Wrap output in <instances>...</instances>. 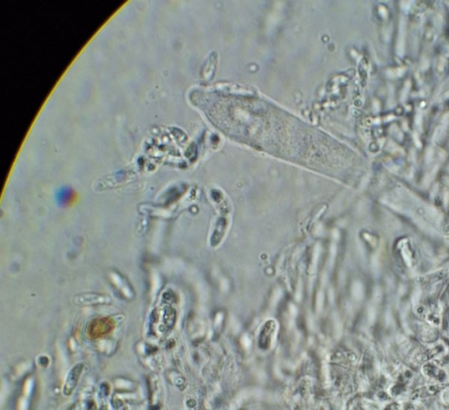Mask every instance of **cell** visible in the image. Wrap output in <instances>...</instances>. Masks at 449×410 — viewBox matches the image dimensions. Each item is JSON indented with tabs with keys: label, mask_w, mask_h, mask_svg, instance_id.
Instances as JSON below:
<instances>
[{
	"label": "cell",
	"mask_w": 449,
	"mask_h": 410,
	"mask_svg": "<svg viewBox=\"0 0 449 410\" xmlns=\"http://www.w3.org/2000/svg\"><path fill=\"white\" fill-rule=\"evenodd\" d=\"M115 322L111 317H98L92 320L87 328V334L91 339H102L112 333Z\"/></svg>",
	"instance_id": "obj_1"
},
{
	"label": "cell",
	"mask_w": 449,
	"mask_h": 410,
	"mask_svg": "<svg viewBox=\"0 0 449 410\" xmlns=\"http://www.w3.org/2000/svg\"><path fill=\"white\" fill-rule=\"evenodd\" d=\"M82 370H83V365H77L69 372V374L67 378V381L65 384L64 389L65 395H70L72 391L75 389L81 373H82Z\"/></svg>",
	"instance_id": "obj_2"
},
{
	"label": "cell",
	"mask_w": 449,
	"mask_h": 410,
	"mask_svg": "<svg viewBox=\"0 0 449 410\" xmlns=\"http://www.w3.org/2000/svg\"><path fill=\"white\" fill-rule=\"evenodd\" d=\"M57 198L63 203H71L72 200L76 198V193L72 191L70 188H62V190L57 193Z\"/></svg>",
	"instance_id": "obj_3"
}]
</instances>
